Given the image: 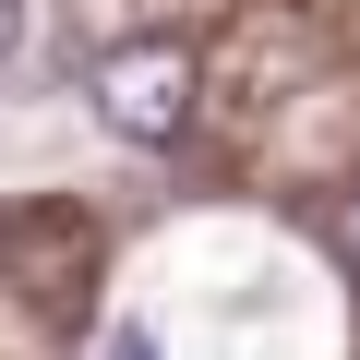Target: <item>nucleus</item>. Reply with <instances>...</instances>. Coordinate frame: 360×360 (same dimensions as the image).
<instances>
[{"label":"nucleus","mask_w":360,"mask_h":360,"mask_svg":"<svg viewBox=\"0 0 360 360\" xmlns=\"http://www.w3.org/2000/svg\"><path fill=\"white\" fill-rule=\"evenodd\" d=\"M324 240H336V264H348V276H360V193H348V205H336V217H324Z\"/></svg>","instance_id":"nucleus-2"},{"label":"nucleus","mask_w":360,"mask_h":360,"mask_svg":"<svg viewBox=\"0 0 360 360\" xmlns=\"http://www.w3.org/2000/svg\"><path fill=\"white\" fill-rule=\"evenodd\" d=\"M193 84H205V60L180 49V37H132V49H108V60L84 72V96H96V120H108L120 144H180Z\"/></svg>","instance_id":"nucleus-1"},{"label":"nucleus","mask_w":360,"mask_h":360,"mask_svg":"<svg viewBox=\"0 0 360 360\" xmlns=\"http://www.w3.org/2000/svg\"><path fill=\"white\" fill-rule=\"evenodd\" d=\"M13 37H25V0H0V60H13Z\"/></svg>","instance_id":"nucleus-4"},{"label":"nucleus","mask_w":360,"mask_h":360,"mask_svg":"<svg viewBox=\"0 0 360 360\" xmlns=\"http://www.w3.org/2000/svg\"><path fill=\"white\" fill-rule=\"evenodd\" d=\"M96 360H156V336H144V324H108V336H96Z\"/></svg>","instance_id":"nucleus-3"}]
</instances>
